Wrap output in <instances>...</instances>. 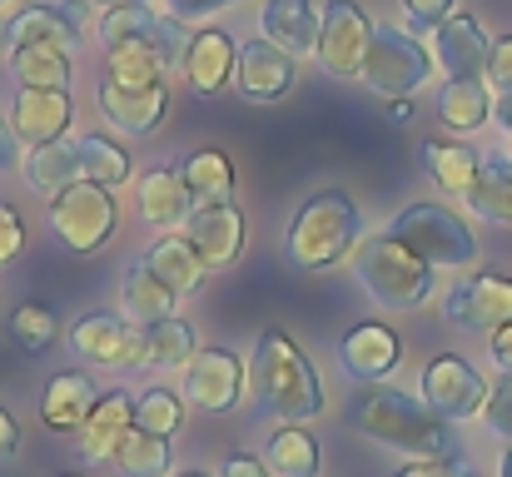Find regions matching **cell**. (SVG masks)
I'll list each match as a JSON object with an SVG mask.
<instances>
[{
    "label": "cell",
    "instance_id": "1",
    "mask_svg": "<svg viewBox=\"0 0 512 477\" xmlns=\"http://www.w3.org/2000/svg\"><path fill=\"white\" fill-rule=\"evenodd\" d=\"M249 398L274 423H314L324 418V378L304 343L284 328H264L249 353Z\"/></svg>",
    "mask_w": 512,
    "mask_h": 477
},
{
    "label": "cell",
    "instance_id": "2",
    "mask_svg": "<svg viewBox=\"0 0 512 477\" xmlns=\"http://www.w3.org/2000/svg\"><path fill=\"white\" fill-rule=\"evenodd\" d=\"M353 423H358V433H363L368 443L398 453L403 463L458 453L453 423H448L443 413H433L418 393H403V388H393V383H363V388H358Z\"/></svg>",
    "mask_w": 512,
    "mask_h": 477
},
{
    "label": "cell",
    "instance_id": "3",
    "mask_svg": "<svg viewBox=\"0 0 512 477\" xmlns=\"http://www.w3.org/2000/svg\"><path fill=\"white\" fill-rule=\"evenodd\" d=\"M358 239H363L358 199L339 184H324L294 209V219L284 229V254L299 274H329L343 259H353Z\"/></svg>",
    "mask_w": 512,
    "mask_h": 477
},
{
    "label": "cell",
    "instance_id": "4",
    "mask_svg": "<svg viewBox=\"0 0 512 477\" xmlns=\"http://www.w3.org/2000/svg\"><path fill=\"white\" fill-rule=\"evenodd\" d=\"M353 279L383 314H413L438 294V269L423 264L393 234H363L353 249Z\"/></svg>",
    "mask_w": 512,
    "mask_h": 477
},
{
    "label": "cell",
    "instance_id": "5",
    "mask_svg": "<svg viewBox=\"0 0 512 477\" xmlns=\"http://www.w3.org/2000/svg\"><path fill=\"white\" fill-rule=\"evenodd\" d=\"M383 234H393L398 244H408V249H413L423 264H433L438 274L473 269L478 254H483L473 224H468L453 204H443V199H413V204H403V209L388 219Z\"/></svg>",
    "mask_w": 512,
    "mask_h": 477
},
{
    "label": "cell",
    "instance_id": "6",
    "mask_svg": "<svg viewBox=\"0 0 512 477\" xmlns=\"http://www.w3.org/2000/svg\"><path fill=\"white\" fill-rule=\"evenodd\" d=\"M95 40H100L105 60L110 55H140V60H150V65H160L170 75L184 60L189 25L165 15L160 5H115V10H100Z\"/></svg>",
    "mask_w": 512,
    "mask_h": 477
},
{
    "label": "cell",
    "instance_id": "7",
    "mask_svg": "<svg viewBox=\"0 0 512 477\" xmlns=\"http://www.w3.org/2000/svg\"><path fill=\"white\" fill-rule=\"evenodd\" d=\"M45 229L70 254H100L120 229V199H115V189L80 179L45 199Z\"/></svg>",
    "mask_w": 512,
    "mask_h": 477
},
{
    "label": "cell",
    "instance_id": "8",
    "mask_svg": "<svg viewBox=\"0 0 512 477\" xmlns=\"http://www.w3.org/2000/svg\"><path fill=\"white\" fill-rule=\"evenodd\" d=\"M433 70H438V60L413 30L378 25V35L368 45V60H363V85L383 100H413L433 80Z\"/></svg>",
    "mask_w": 512,
    "mask_h": 477
},
{
    "label": "cell",
    "instance_id": "9",
    "mask_svg": "<svg viewBox=\"0 0 512 477\" xmlns=\"http://www.w3.org/2000/svg\"><path fill=\"white\" fill-rule=\"evenodd\" d=\"M179 378H184L179 393H184V403H189L194 413L224 418V413H234V408L244 403V393H249V358L234 353V348H224V343H204Z\"/></svg>",
    "mask_w": 512,
    "mask_h": 477
},
{
    "label": "cell",
    "instance_id": "10",
    "mask_svg": "<svg viewBox=\"0 0 512 477\" xmlns=\"http://www.w3.org/2000/svg\"><path fill=\"white\" fill-rule=\"evenodd\" d=\"M488 393H493V383H488L463 353H433V358L423 363V373H418V398H423L433 413H443L448 423H473V418H483Z\"/></svg>",
    "mask_w": 512,
    "mask_h": 477
},
{
    "label": "cell",
    "instance_id": "11",
    "mask_svg": "<svg viewBox=\"0 0 512 477\" xmlns=\"http://www.w3.org/2000/svg\"><path fill=\"white\" fill-rule=\"evenodd\" d=\"M95 105H100L110 130H120L130 140H150L165 125V115H170V85H165V75H155V80L105 75L95 85Z\"/></svg>",
    "mask_w": 512,
    "mask_h": 477
},
{
    "label": "cell",
    "instance_id": "12",
    "mask_svg": "<svg viewBox=\"0 0 512 477\" xmlns=\"http://www.w3.org/2000/svg\"><path fill=\"white\" fill-rule=\"evenodd\" d=\"M373 35H378V25H373V15L358 0H329L314 60L324 65L329 80H363V60H368Z\"/></svg>",
    "mask_w": 512,
    "mask_h": 477
},
{
    "label": "cell",
    "instance_id": "13",
    "mask_svg": "<svg viewBox=\"0 0 512 477\" xmlns=\"http://www.w3.org/2000/svg\"><path fill=\"white\" fill-rule=\"evenodd\" d=\"M179 234L194 244V254L204 259V269L219 274V269H234L244 259L249 219H244V209L234 199H224V204H194Z\"/></svg>",
    "mask_w": 512,
    "mask_h": 477
},
{
    "label": "cell",
    "instance_id": "14",
    "mask_svg": "<svg viewBox=\"0 0 512 477\" xmlns=\"http://www.w3.org/2000/svg\"><path fill=\"white\" fill-rule=\"evenodd\" d=\"M334 358H339V373L358 388L363 383H388L403 368V338L383 318H363V323L343 328Z\"/></svg>",
    "mask_w": 512,
    "mask_h": 477
},
{
    "label": "cell",
    "instance_id": "15",
    "mask_svg": "<svg viewBox=\"0 0 512 477\" xmlns=\"http://www.w3.org/2000/svg\"><path fill=\"white\" fill-rule=\"evenodd\" d=\"M443 318L453 328H468V333H493V328L512 323V279L498 269L458 279L443 294Z\"/></svg>",
    "mask_w": 512,
    "mask_h": 477
},
{
    "label": "cell",
    "instance_id": "16",
    "mask_svg": "<svg viewBox=\"0 0 512 477\" xmlns=\"http://www.w3.org/2000/svg\"><path fill=\"white\" fill-rule=\"evenodd\" d=\"M90 0H40V5H20L5 20V40L10 45H55V50H75L85 40L90 25Z\"/></svg>",
    "mask_w": 512,
    "mask_h": 477
},
{
    "label": "cell",
    "instance_id": "17",
    "mask_svg": "<svg viewBox=\"0 0 512 477\" xmlns=\"http://www.w3.org/2000/svg\"><path fill=\"white\" fill-rule=\"evenodd\" d=\"M299 85V55L279 50L274 40H249L239 50V65H234V90L254 105H274L284 95H294Z\"/></svg>",
    "mask_w": 512,
    "mask_h": 477
},
{
    "label": "cell",
    "instance_id": "18",
    "mask_svg": "<svg viewBox=\"0 0 512 477\" xmlns=\"http://www.w3.org/2000/svg\"><path fill=\"white\" fill-rule=\"evenodd\" d=\"M234 65H239V45L229 30L219 25H199L189 30V45H184V60H179V75L194 95H219L234 85Z\"/></svg>",
    "mask_w": 512,
    "mask_h": 477
},
{
    "label": "cell",
    "instance_id": "19",
    "mask_svg": "<svg viewBox=\"0 0 512 477\" xmlns=\"http://www.w3.org/2000/svg\"><path fill=\"white\" fill-rule=\"evenodd\" d=\"M428 40H433V60L448 80H483L488 75L493 35L473 15H448L438 30H428Z\"/></svg>",
    "mask_w": 512,
    "mask_h": 477
},
{
    "label": "cell",
    "instance_id": "20",
    "mask_svg": "<svg viewBox=\"0 0 512 477\" xmlns=\"http://www.w3.org/2000/svg\"><path fill=\"white\" fill-rule=\"evenodd\" d=\"M70 120H75V100L70 90H40V85H15V100H10V125L20 135V145H50L60 135H70Z\"/></svg>",
    "mask_w": 512,
    "mask_h": 477
},
{
    "label": "cell",
    "instance_id": "21",
    "mask_svg": "<svg viewBox=\"0 0 512 477\" xmlns=\"http://www.w3.org/2000/svg\"><path fill=\"white\" fill-rule=\"evenodd\" d=\"M100 403V383L90 378V368H60L45 378L40 393V423L60 438H75L90 418V408Z\"/></svg>",
    "mask_w": 512,
    "mask_h": 477
},
{
    "label": "cell",
    "instance_id": "22",
    "mask_svg": "<svg viewBox=\"0 0 512 477\" xmlns=\"http://www.w3.org/2000/svg\"><path fill=\"white\" fill-rule=\"evenodd\" d=\"M130 428H135V393H130V388H110V393H100V403L90 408L85 428L75 433V453H80L85 463L105 468Z\"/></svg>",
    "mask_w": 512,
    "mask_h": 477
},
{
    "label": "cell",
    "instance_id": "23",
    "mask_svg": "<svg viewBox=\"0 0 512 477\" xmlns=\"http://www.w3.org/2000/svg\"><path fill=\"white\" fill-rule=\"evenodd\" d=\"M189 209H194V199H189V189L179 179V164H155L150 174H140V184H135V214H140L145 229L174 234V229H184Z\"/></svg>",
    "mask_w": 512,
    "mask_h": 477
},
{
    "label": "cell",
    "instance_id": "24",
    "mask_svg": "<svg viewBox=\"0 0 512 477\" xmlns=\"http://www.w3.org/2000/svg\"><path fill=\"white\" fill-rule=\"evenodd\" d=\"M125 338H130V318L120 314V309L75 314L70 328H65V343H70V353L80 358V368H115Z\"/></svg>",
    "mask_w": 512,
    "mask_h": 477
},
{
    "label": "cell",
    "instance_id": "25",
    "mask_svg": "<svg viewBox=\"0 0 512 477\" xmlns=\"http://www.w3.org/2000/svg\"><path fill=\"white\" fill-rule=\"evenodd\" d=\"M319 25H324L319 0H264V5H259V35L274 40L279 50L299 55V60L314 55Z\"/></svg>",
    "mask_w": 512,
    "mask_h": 477
},
{
    "label": "cell",
    "instance_id": "26",
    "mask_svg": "<svg viewBox=\"0 0 512 477\" xmlns=\"http://www.w3.org/2000/svg\"><path fill=\"white\" fill-rule=\"evenodd\" d=\"M20 179L35 189V194H60V189H70V184H80L85 179V159H80V135L70 130V135H60V140H50V145H30L25 159H20Z\"/></svg>",
    "mask_w": 512,
    "mask_h": 477
},
{
    "label": "cell",
    "instance_id": "27",
    "mask_svg": "<svg viewBox=\"0 0 512 477\" xmlns=\"http://www.w3.org/2000/svg\"><path fill=\"white\" fill-rule=\"evenodd\" d=\"M418 159H423V174L433 179V189H438L443 199H463V204H468V194H473V184H478V169H483V155H478L473 145L433 135V140H423Z\"/></svg>",
    "mask_w": 512,
    "mask_h": 477
},
{
    "label": "cell",
    "instance_id": "28",
    "mask_svg": "<svg viewBox=\"0 0 512 477\" xmlns=\"http://www.w3.org/2000/svg\"><path fill=\"white\" fill-rule=\"evenodd\" d=\"M259 458L269 463L274 477H319L324 468V448L309 433V423H274Z\"/></svg>",
    "mask_w": 512,
    "mask_h": 477
},
{
    "label": "cell",
    "instance_id": "29",
    "mask_svg": "<svg viewBox=\"0 0 512 477\" xmlns=\"http://www.w3.org/2000/svg\"><path fill=\"white\" fill-rule=\"evenodd\" d=\"M174 309H179V294H174L165 279H155V274L145 269V259H135V264L120 274V314L130 318V323L155 328V323L174 318Z\"/></svg>",
    "mask_w": 512,
    "mask_h": 477
},
{
    "label": "cell",
    "instance_id": "30",
    "mask_svg": "<svg viewBox=\"0 0 512 477\" xmlns=\"http://www.w3.org/2000/svg\"><path fill=\"white\" fill-rule=\"evenodd\" d=\"M145 269H150L155 279H165L179 299L199 294V289H204V279H209L204 259L194 254V244H189L179 229H174V234H160V239L145 249Z\"/></svg>",
    "mask_w": 512,
    "mask_h": 477
},
{
    "label": "cell",
    "instance_id": "31",
    "mask_svg": "<svg viewBox=\"0 0 512 477\" xmlns=\"http://www.w3.org/2000/svg\"><path fill=\"white\" fill-rule=\"evenodd\" d=\"M438 120L453 135H478L483 125H493V90L483 80H448L438 90Z\"/></svg>",
    "mask_w": 512,
    "mask_h": 477
},
{
    "label": "cell",
    "instance_id": "32",
    "mask_svg": "<svg viewBox=\"0 0 512 477\" xmlns=\"http://www.w3.org/2000/svg\"><path fill=\"white\" fill-rule=\"evenodd\" d=\"M179 179H184V189H189L194 204H224V199H234V159L224 155V150H214V145L189 150V155L179 159Z\"/></svg>",
    "mask_w": 512,
    "mask_h": 477
},
{
    "label": "cell",
    "instance_id": "33",
    "mask_svg": "<svg viewBox=\"0 0 512 477\" xmlns=\"http://www.w3.org/2000/svg\"><path fill=\"white\" fill-rule=\"evenodd\" d=\"M5 70L15 85H40V90H65L75 75L70 50H55V45H10Z\"/></svg>",
    "mask_w": 512,
    "mask_h": 477
},
{
    "label": "cell",
    "instance_id": "34",
    "mask_svg": "<svg viewBox=\"0 0 512 477\" xmlns=\"http://www.w3.org/2000/svg\"><path fill=\"white\" fill-rule=\"evenodd\" d=\"M80 159H85V179L105 184V189H125L135 179V155L125 150V140H115L110 130H85L80 135Z\"/></svg>",
    "mask_w": 512,
    "mask_h": 477
},
{
    "label": "cell",
    "instance_id": "35",
    "mask_svg": "<svg viewBox=\"0 0 512 477\" xmlns=\"http://www.w3.org/2000/svg\"><path fill=\"white\" fill-rule=\"evenodd\" d=\"M120 477H170L174 473V438H155L145 428H130L110 458Z\"/></svg>",
    "mask_w": 512,
    "mask_h": 477
},
{
    "label": "cell",
    "instance_id": "36",
    "mask_svg": "<svg viewBox=\"0 0 512 477\" xmlns=\"http://www.w3.org/2000/svg\"><path fill=\"white\" fill-rule=\"evenodd\" d=\"M468 209L488 224H508L512 229V155H483L478 184L468 194Z\"/></svg>",
    "mask_w": 512,
    "mask_h": 477
},
{
    "label": "cell",
    "instance_id": "37",
    "mask_svg": "<svg viewBox=\"0 0 512 477\" xmlns=\"http://www.w3.org/2000/svg\"><path fill=\"white\" fill-rule=\"evenodd\" d=\"M184 413H189V403L170 383H150L135 393V428H145L155 438H174L184 428Z\"/></svg>",
    "mask_w": 512,
    "mask_h": 477
},
{
    "label": "cell",
    "instance_id": "38",
    "mask_svg": "<svg viewBox=\"0 0 512 477\" xmlns=\"http://www.w3.org/2000/svg\"><path fill=\"white\" fill-rule=\"evenodd\" d=\"M194 353H199V338L179 314L150 328V368L155 373H184Z\"/></svg>",
    "mask_w": 512,
    "mask_h": 477
},
{
    "label": "cell",
    "instance_id": "39",
    "mask_svg": "<svg viewBox=\"0 0 512 477\" xmlns=\"http://www.w3.org/2000/svg\"><path fill=\"white\" fill-rule=\"evenodd\" d=\"M10 333H15V343H20L25 353H50V348L60 343V318H55L50 304L25 299V304H15V314H10Z\"/></svg>",
    "mask_w": 512,
    "mask_h": 477
},
{
    "label": "cell",
    "instance_id": "40",
    "mask_svg": "<svg viewBox=\"0 0 512 477\" xmlns=\"http://www.w3.org/2000/svg\"><path fill=\"white\" fill-rule=\"evenodd\" d=\"M483 423L493 438L512 443V373H498L493 393H488V408H483Z\"/></svg>",
    "mask_w": 512,
    "mask_h": 477
},
{
    "label": "cell",
    "instance_id": "41",
    "mask_svg": "<svg viewBox=\"0 0 512 477\" xmlns=\"http://www.w3.org/2000/svg\"><path fill=\"white\" fill-rule=\"evenodd\" d=\"M388 477H478V473H473V463L463 453H448V458H413V463L393 468Z\"/></svg>",
    "mask_w": 512,
    "mask_h": 477
},
{
    "label": "cell",
    "instance_id": "42",
    "mask_svg": "<svg viewBox=\"0 0 512 477\" xmlns=\"http://www.w3.org/2000/svg\"><path fill=\"white\" fill-rule=\"evenodd\" d=\"M408 15V30H438L448 15H458V0H398Z\"/></svg>",
    "mask_w": 512,
    "mask_h": 477
},
{
    "label": "cell",
    "instance_id": "43",
    "mask_svg": "<svg viewBox=\"0 0 512 477\" xmlns=\"http://www.w3.org/2000/svg\"><path fill=\"white\" fill-rule=\"evenodd\" d=\"M25 254V219H20V209L15 204H5L0 199V269L5 264H15Z\"/></svg>",
    "mask_w": 512,
    "mask_h": 477
},
{
    "label": "cell",
    "instance_id": "44",
    "mask_svg": "<svg viewBox=\"0 0 512 477\" xmlns=\"http://www.w3.org/2000/svg\"><path fill=\"white\" fill-rule=\"evenodd\" d=\"M229 5H239V0H160V10L184 25H204L209 15H224Z\"/></svg>",
    "mask_w": 512,
    "mask_h": 477
},
{
    "label": "cell",
    "instance_id": "45",
    "mask_svg": "<svg viewBox=\"0 0 512 477\" xmlns=\"http://www.w3.org/2000/svg\"><path fill=\"white\" fill-rule=\"evenodd\" d=\"M145 368H150V328L130 323V338H125V348H120L115 373H145Z\"/></svg>",
    "mask_w": 512,
    "mask_h": 477
},
{
    "label": "cell",
    "instance_id": "46",
    "mask_svg": "<svg viewBox=\"0 0 512 477\" xmlns=\"http://www.w3.org/2000/svg\"><path fill=\"white\" fill-rule=\"evenodd\" d=\"M488 85L503 95L512 90V35H498L493 50H488Z\"/></svg>",
    "mask_w": 512,
    "mask_h": 477
},
{
    "label": "cell",
    "instance_id": "47",
    "mask_svg": "<svg viewBox=\"0 0 512 477\" xmlns=\"http://www.w3.org/2000/svg\"><path fill=\"white\" fill-rule=\"evenodd\" d=\"M20 159H25V145H20V135H15L10 115H0V174L20 169Z\"/></svg>",
    "mask_w": 512,
    "mask_h": 477
},
{
    "label": "cell",
    "instance_id": "48",
    "mask_svg": "<svg viewBox=\"0 0 512 477\" xmlns=\"http://www.w3.org/2000/svg\"><path fill=\"white\" fill-rule=\"evenodd\" d=\"M219 477H274V473H269V463L254 458V453H229V458L219 463Z\"/></svg>",
    "mask_w": 512,
    "mask_h": 477
},
{
    "label": "cell",
    "instance_id": "49",
    "mask_svg": "<svg viewBox=\"0 0 512 477\" xmlns=\"http://www.w3.org/2000/svg\"><path fill=\"white\" fill-rule=\"evenodd\" d=\"M488 358H493L498 373H512V323H503V328L488 333Z\"/></svg>",
    "mask_w": 512,
    "mask_h": 477
},
{
    "label": "cell",
    "instance_id": "50",
    "mask_svg": "<svg viewBox=\"0 0 512 477\" xmlns=\"http://www.w3.org/2000/svg\"><path fill=\"white\" fill-rule=\"evenodd\" d=\"M20 443H25V433H20V418H15L10 408H0V463H10V458L20 453Z\"/></svg>",
    "mask_w": 512,
    "mask_h": 477
},
{
    "label": "cell",
    "instance_id": "51",
    "mask_svg": "<svg viewBox=\"0 0 512 477\" xmlns=\"http://www.w3.org/2000/svg\"><path fill=\"white\" fill-rule=\"evenodd\" d=\"M493 125H503L512 135V90H503V95L493 100Z\"/></svg>",
    "mask_w": 512,
    "mask_h": 477
},
{
    "label": "cell",
    "instance_id": "52",
    "mask_svg": "<svg viewBox=\"0 0 512 477\" xmlns=\"http://www.w3.org/2000/svg\"><path fill=\"white\" fill-rule=\"evenodd\" d=\"M388 125H413V100H388Z\"/></svg>",
    "mask_w": 512,
    "mask_h": 477
},
{
    "label": "cell",
    "instance_id": "53",
    "mask_svg": "<svg viewBox=\"0 0 512 477\" xmlns=\"http://www.w3.org/2000/svg\"><path fill=\"white\" fill-rule=\"evenodd\" d=\"M498 477H512V443H503V458H498Z\"/></svg>",
    "mask_w": 512,
    "mask_h": 477
},
{
    "label": "cell",
    "instance_id": "54",
    "mask_svg": "<svg viewBox=\"0 0 512 477\" xmlns=\"http://www.w3.org/2000/svg\"><path fill=\"white\" fill-rule=\"evenodd\" d=\"M95 10H115V5H150V0H90Z\"/></svg>",
    "mask_w": 512,
    "mask_h": 477
},
{
    "label": "cell",
    "instance_id": "55",
    "mask_svg": "<svg viewBox=\"0 0 512 477\" xmlns=\"http://www.w3.org/2000/svg\"><path fill=\"white\" fill-rule=\"evenodd\" d=\"M170 477H219V473H204V468H179V473H170Z\"/></svg>",
    "mask_w": 512,
    "mask_h": 477
},
{
    "label": "cell",
    "instance_id": "56",
    "mask_svg": "<svg viewBox=\"0 0 512 477\" xmlns=\"http://www.w3.org/2000/svg\"><path fill=\"white\" fill-rule=\"evenodd\" d=\"M0 45H10V40H5V20H0Z\"/></svg>",
    "mask_w": 512,
    "mask_h": 477
},
{
    "label": "cell",
    "instance_id": "57",
    "mask_svg": "<svg viewBox=\"0 0 512 477\" xmlns=\"http://www.w3.org/2000/svg\"><path fill=\"white\" fill-rule=\"evenodd\" d=\"M60 477H85V473H60Z\"/></svg>",
    "mask_w": 512,
    "mask_h": 477
},
{
    "label": "cell",
    "instance_id": "58",
    "mask_svg": "<svg viewBox=\"0 0 512 477\" xmlns=\"http://www.w3.org/2000/svg\"><path fill=\"white\" fill-rule=\"evenodd\" d=\"M0 5H5V0H0Z\"/></svg>",
    "mask_w": 512,
    "mask_h": 477
}]
</instances>
